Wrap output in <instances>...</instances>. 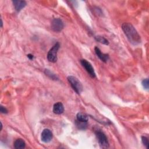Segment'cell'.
<instances>
[{
  "label": "cell",
  "instance_id": "6da1fadb",
  "mask_svg": "<svg viewBox=\"0 0 149 149\" xmlns=\"http://www.w3.org/2000/svg\"><path fill=\"white\" fill-rule=\"evenodd\" d=\"M122 29L128 39L133 45L141 43V38L134 26L129 23H125L122 25Z\"/></svg>",
  "mask_w": 149,
  "mask_h": 149
},
{
  "label": "cell",
  "instance_id": "7a4b0ae2",
  "mask_svg": "<svg viewBox=\"0 0 149 149\" xmlns=\"http://www.w3.org/2000/svg\"><path fill=\"white\" fill-rule=\"evenodd\" d=\"M68 81L73 89L77 92V93L79 94L82 93L83 91V86L78 78L73 76H69L68 77Z\"/></svg>",
  "mask_w": 149,
  "mask_h": 149
},
{
  "label": "cell",
  "instance_id": "3957f363",
  "mask_svg": "<svg viewBox=\"0 0 149 149\" xmlns=\"http://www.w3.org/2000/svg\"><path fill=\"white\" fill-rule=\"evenodd\" d=\"M60 47L59 43H57L54 45L50 49L47 54V59L51 62H56L57 61V53Z\"/></svg>",
  "mask_w": 149,
  "mask_h": 149
},
{
  "label": "cell",
  "instance_id": "277c9868",
  "mask_svg": "<svg viewBox=\"0 0 149 149\" xmlns=\"http://www.w3.org/2000/svg\"><path fill=\"white\" fill-rule=\"evenodd\" d=\"M96 137L97 139L99 145L102 148H108L109 147V143L106 135L102 131H97L95 132Z\"/></svg>",
  "mask_w": 149,
  "mask_h": 149
},
{
  "label": "cell",
  "instance_id": "5b68a950",
  "mask_svg": "<svg viewBox=\"0 0 149 149\" xmlns=\"http://www.w3.org/2000/svg\"><path fill=\"white\" fill-rule=\"evenodd\" d=\"M81 63L82 66L86 69V70L89 74V75L92 78H95L96 74H95L94 69L93 68L91 64L89 62H88L86 60H81Z\"/></svg>",
  "mask_w": 149,
  "mask_h": 149
},
{
  "label": "cell",
  "instance_id": "8992f818",
  "mask_svg": "<svg viewBox=\"0 0 149 149\" xmlns=\"http://www.w3.org/2000/svg\"><path fill=\"white\" fill-rule=\"evenodd\" d=\"M64 27L63 22L60 18H55L53 20L51 23V28L56 32H60Z\"/></svg>",
  "mask_w": 149,
  "mask_h": 149
},
{
  "label": "cell",
  "instance_id": "52a82bcc",
  "mask_svg": "<svg viewBox=\"0 0 149 149\" xmlns=\"http://www.w3.org/2000/svg\"><path fill=\"white\" fill-rule=\"evenodd\" d=\"M53 139V133L48 129H45L41 133V139L44 143H48Z\"/></svg>",
  "mask_w": 149,
  "mask_h": 149
},
{
  "label": "cell",
  "instance_id": "ba28073f",
  "mask_svg": "<svg viewBox=\"0 0 149 149\" xmlns=\"http://www.w3.org/2000/svg\"><path fill=\"white\" fill-rule=\"evenodd\" d=\"M94 51H95V53L96 55L97 56V57L99 58H100L102 61H103L104 62H107V61L109 59V56H108V54L102 53L100 49H99L98 47H95Z\"/></svg>",
  "mask_w": 149,
  "mask_h": 149
},
{
  "label": "cell",
  "instance_id": "9c48e42d",
  "mask_svg": "<svg viewBox=\"0 0 149 149\" xmlns=\"http://www.w3.org/2000/svg\"><path fill=\"white\" fill-rule=\"evenodd\" d=\"M64 111V106L63 104L61 102H58L56 103L53 106V112L56 114H61Z\"/></svg>",
  "mask_w": 149,
  "mask_h": 149
},
{
  "label": "cell",
  "instance_id": "30bf717a",
  "mask_svg": "<svg viewBox=\"0 0 149 149\" xmlns=\"http://www.w3.org/2000/svg\"><path fill=\"white\" fill-rule=\"evenodd\" d=\"M13 4L16 11L19 12L26 5V3L24 1H13Z\"/></svg>",
  "mask_w": 149,
  "mask_h": 149
},
{
  "label": "cell",
  "instance_id": "8fae6325",
  "mask_svg": "<svg viewBox=\"0 0 149 149\" xmlns=\"http://www.w3.org/2000/svg\"><path fill=\"white\" fill-rule=\"evenodd\" d=\"M26 146V143L22 139H18L14 142V147L16 149L24 148Z\"/></svg>",
  "mask_w": 149,
  "mask_h": 149
},
{
  "label": "cell",
  "instance_id": "7c38bea8",
  "mask_svg": "<svg viewBox=\"0 0 149 149\" xmlns=\"http://www.w3.org/2000/svg\"><path fill=\"white\" fill-rule=\"evenodd\" d=\"M77 118L78 121H81V122H87V121L89 120V118H88L87 115H86V114H85L83 113H81V112H79L77 114Z\"/></svg>",
  "mask_w": 149,
  "mask_h": 149
},
{
  "label": "cell",
  "instance_id": "4fadbf2b",
  "mask_svg": "<svg viewBox=\"0 0 149 149\" xmlns=\"http://www.w3.org/2000/svg\"><path fill=\"white\" fill-rule=\"evenodd\" d=\"M44 73H45V74H46L47 76H48L49 78L52 79L53 80L56 81V80H58V77H57L56 74H54L53 72H51L49 69H45Z\"/></svg>",
  "mask_w": 149,
  "mask_h": 149
},
{
  "label": "cell",
  "instance_id": "5bb4252c",
  "mask_svg": "<svg viewBox=\"0 0 149 149\" xmlns=\"http://www.w3.org/2000/svg\"><path fill=\"white\" fill-rule=\"evenodd\" d=\"M94 38H95V40L97 41L98 42H100V43H101L103 44H105V45H108L109 44L108 41L106 38H104V37H102V36H95Z\"/></svg>",
  "mask_w": 149,
  "mask_h": 149
},
{
  "label": "cell",
  "instance_id": "9a60e30c",
  "mask_svg": "<svg viewBox=\"0 0 149 149\" xmlns=\"http://www.w3.org/2000/svg\"><path fill=\"white\" fill-rule=\"evenodd\" d=\"M87 122H81L79 121H77L76 122V125L77 126L81 129H85L87 128Z\"/></svg>",
  "mask_w": 149,
  "mask_h": 149
},
{
  "label": "cell",
  "instance_id": "2e32d148",
  "mask_svg": "<svg viewBox=\"0 0 149 149\" xmlns=\"http://www.w3.org/2000/svg\"><path fill=\"white\" fill-rule=\"evenodd\" d=\"M142 141L144 146L146 147V148H148V138L146 136H142Z\"/></svg>",
  "mask_w": 149,
  "mask_h": 149
},
{
  "label": "cell",
  "instance_id": "e0dca14e",
  "mask_svg": "<svg viewBox=\"0 0 149 149\" xmlns=\"http://www.w3.org/2000/svg\"><path fill=\"white\" fill-rule=\"evenodd\" d=\"M142 86H143V87L146 89L148 90V87H149V83H148V79H144L142 82Z\"/></svg>",
  "mask_w": 149,
  "mask_h": 149
},
{
  "label": "cell",
  "instance_id": "ac0fdd59",
  "mask_svg": "<svg viewBox=\"0 0 149 149\" xmlns=\"http://www.w3.org/2000/svg\"><path fill=\"white\" fill-rule=\"evenodd\" d=\"M0 111H1V113L3 114H7L8 113V110L7 109L3 107V106H1V107H0Z\"/></svg>",
  "mask_w": 149,
  "mask_h": 149
},
{
  "label": "cell",
  "instance_id": "d6986e66",
  "mask_svg": "<svg viewBox=\"0 0 149 149\" xmlns=\"http://www.w3.org/2000/svg\"><path fill=\"white\" fill-rule=\"evenodd\" d=\"M28 58L29 60H32L34 58V56H33L32 54H28Z\"/></svg>",
  "mask_w": 149,
  "mask_h": 149
},
{
  "label": "cell",
  "instance_id": "ffe728a7",
  "mask_svg": "<svg viewBox=\"0 0 149 149\" xmlns=\"http://www.w3.org/2000/svg\"><path fill=\"white\" fill-rule=\"evenodd\" d=\"M1 27H3V20H2V19H1Z\"/></svg>",
  "mask_w": 149,
  "mask_h": 149
}]
</instances>
